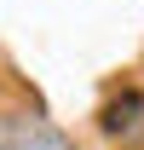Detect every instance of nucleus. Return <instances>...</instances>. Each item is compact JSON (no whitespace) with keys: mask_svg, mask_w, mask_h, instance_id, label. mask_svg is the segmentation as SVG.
I'll return each mask as SVG.
<instances>
[{"mask_svg":"<svg viewBox=\"0 0 144 150\" xmlns=\"http://www.w3.org/2000/svg\"><path fill=\"white\" fill-rule=\"evenodd\" d=\"M92 121L109 144H144V81H115Z\"/></svg>","mask_w":144,"mask_h":150,"instance_id":"f257e3e1","label":"nucleus"},{"mask_svg":"<svg viewBox=\"0 0 144 150\" xmlns=\"http://www.w3.org/2000/svg\"><path fill=\"white\" fill-rule=\"evenodd\" d=\"M0 150H81L69 127H58L46 115L29 110H0Z\"/></svg>","mask_w":144,"mask_h":150,"instance_id":"f03ea898","label":"nucleus"}]
</instances>
